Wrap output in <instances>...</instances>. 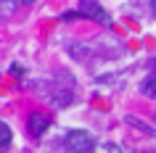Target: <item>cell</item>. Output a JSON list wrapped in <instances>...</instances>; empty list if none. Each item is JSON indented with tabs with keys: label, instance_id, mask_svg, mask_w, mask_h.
<instances>
[{
	"label": "cell",
	"instance_id": "6da1fadb",
	"mask_svg": "<svg viewBox=\"0 0 156 153\" xmlns=\"http://www.w3.org/2000/svg\"><path fill=\"white\" fill-rule=\"evenodd\" d=\"M95 148V140L87 129H72L64 137V151L66 153H90Z\"/></svg>",
	"mask_w": 156,
	"mask_h": 153
},
{
	"label": "cell",
	"instance_id": "7a4b0ae2",
	"mask_svg": "<svg viewBox=\"0 0 156 153\" xmlns=\"http://www.w3.org/2000/svg\"><path fill=\"white\" fill-rule=\"evenodd\" d=\"M80 13H85L87 19H93V21H98L103 26H111V16L98 0H80Z\"/></svg>",
	"mask_w": 156,
	"mask_h": 153
},
{
	"label": "cell",
	"instance_id": "3957f363",
	"mask_svg": "<svg viewBox=\"0 0 156 153\" xmlns=\"http://www.w3.org/2000/svg\"><path fill=\"white\" fill-rule=\"evenodd\" d=\"M48 127H50V116H48V113H42V111H34V113H29L27 129H29V135H32V137H42Z\"/></svg>",
	"mask_w": 156,
	"mask_h": 153
},
{
	"label": "cell",
	"instance_id": "277c9868",
	"mask_svg": "<svg viewBox=\"0 0 156 153\" xmlns=\"http://www.w3.org/2000/svg\"><path fill=\"white\" fill-rule=\"evenodd\" d=\"M13 11H16V0H0V21L11 19Z\"/></svg>",
	"mask_w": 156,
	"mask_h": 153
},
{
	"label": "cell",
	"instance_id": "5b68a950",
	"mask_svg": "<svg viewBox=\"0 0 156 153\" xmlns=\"http://www.w3.org/2000/svg\"><path fill=\"white\" fill-rule=\"evenodd\" d=\"M143 95L148 98H156V74H151V77H146V82H143Z\"/></svg>",
	"mask_w": 156,
	"mask_h": 153
},
{
	"label": "cell",
	"instance_id": "8992f818",
	"mask_svg": "<svg viewBox=\"0 0 156 153\" xmlns=\"http://www.w3.org/2000/svg\"><path fill=\"white\" fill-rule=\"evenodd\" d=\"M11 140H13V132H11V127L0 121V148H5V145H11Z\"/></svg>",
	"mask_w": 156,
	"mask_h": 153
},
{
	"label": "cell",
	"instance_id": "52a82bcc",
	"mask_svg": "<svg viewBox=\"0 0 156 153\" xmlns=\"http://www.w3.org/2000/svg\"><path fill=\"white\" fill-rule=\"evenodd\" d=\"M90 153H122V151H119V145H114V143H98Z\"/></svg>",
	"mask_w": 156,
	"mask_h": 153
},
{
	"label": "cell",
	"instance_id": "ba28073f",
	"mask_svg": "<svg viewBox=\"0 0 156 153\" xmlns=\"http://www.w3.org/2000/svg\"><path fill=\"white\" fill-rule=\"evenodd\" d=\"M127 124H130V127H135V129H140V132H148V135H154V129L148 127V124H143V121H138L135 116H127Z\"/></svg>",
	"mask_w": 156,
	"mask_h": 153
},
{
	"label": "cell",
	"instance_id": "9c48e42d",
	"mask_svg": "<svg viewBox=\"0 0 156 153\" xmlns=\"http://www.w3.org/2000/svg\"><path fill=\"white\" fill-rule=\"evenodd\" d=\"M16 3H21V5H32V3H37V0H16Z\"/></svg>",
	"mask_w": 156,
	"mask_h": 153
},
{
	"label": "cell",
	"instance_id": "30bf717a",
	"mask_svg": "<svg viewBox=\"0 0 156 153\" xmlns=\"http://www.w3.org/2000/svg\"><path fill=\"white\" fill-rule=\"evenodd\" d=\"M151 8H154V13H156V0H151Z\"/></svg>",
	"mask_w": 156,
	"mask_h": 153
}]
</instances>
